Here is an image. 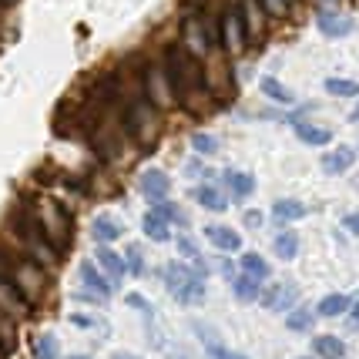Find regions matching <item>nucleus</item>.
Masks as SVG:
<instances>
[{
	"instance_id": "f257e3e1",
	"label": "nucleus",
	"mask_w": 359,
	"mask_h": 359,
	"mask_svg": "<svg viewBox=\"0 0 359 359\" xmlns=\"http://www.w3.org/2000/svg\"><path fill=\"white\" fill-rule=\"evenodd\" d=\"M165 78H168V88H172L175 97L182 104H188L191 91L202 84V67H198L195 54L188 47L172 44V47H165Z\"/></svg>"
},
{
	"instance_id": "f03ea898",
	"label": "nucleus",
	"mask_w": 359,
	"mask_h": 359,
	"mask_svg": "<svg viewBox=\"0 0 359 359\" xmlns=\"http://www.w3.org/2000/svg\"><path fill=\"white\" fill-rule=\"evenodd\" d=\"M165 285H168V292H172L178 302H202L205 296V276L198 269H188L185 262H168L165 269Z\"/></svg>"
},
{
	"instance_id": "7ed1b4c3",
	"label": "nucleus",
	"mask_w": 359,
	"mask_h": 359,
	"mask_svg": "<svg viewBox=\"0 0 359 359\" xmlns=\"http://www.w3.org/2000/svg\"><path fill=\"white\" fill-rule=\"evenodd\" d=\"M11 282H14L17 289H20V296L27 299L31 306H34V302H37L41 296H44V272H41V266H37L34 259H24V262L14 269Z\"/></svg>"
},
{
	"instance_id": "20e7f679",
	"label": "nucleus",
	"mask_w": 359,
	"mask_h": 359,
	"mask_svg": "<svg viewBox=\"0 0 359 359\" xmlns=\"http://www.w3.org/2000/svg\"><path fill=\"white\" fill-rule=\"evenodd\" d=\"M155 111L148 108V101H135V104H128L125 111V131L131 135L135 141H148L155 135Z\"/></svg>"
},
{
	"instance_id": "39448f33",
	"label": "nucleus",
	"mask_w": 359,
	"mask_h": 359,
	"mask_svg": "<svg viewBox=\"0 0 359 359\" xmlns=\"http://www.w3.org/2000/svg\"><path fill=\"white\" fill-rule=\"evenodd\" d=\"M245 44H249V34H245L242 14L238 11H225V17H222V47L229 54H238Z\"/></svg>"
},
{
	"instance_id": "423d86ee",
	"label": "nucleus",
	"mask_w": 359,
	"mask_h": 359,
	"mask_svg": "<svg viewBox=\"0 0 359 359\" xmlns=\"http://www.w3.org/2000/svg\"><path fill=\"white\" fill-rule=\"evenodd\" d=\"M0 313H7L11 319H24L31 313V302L20 296V289L11 279H4V276H0Z\"/></svg>"
},
{
	"instance_id": "0eeeda50",
	"label": "nucleus",
	"mask_w": 359,
	"mask_h": 359,
	"mask_svg": "<svg viewBox=\"0 0 359 359\" xmlns=\"http://www.w3.org/2000/svg\"><path fill=\"white\" fill-rule=\"evenodd\" d=\"M299 299V289L296 285H272L262 292V306L272 309V313H292V306H296Z\"/></svg>"
},
{
	"instance_id": "6e6552de",
	"label": "nucleus",
	"mask_w": 359,
	"mask_h": 359,
	"mask_svg": "<svg viewBox=\"0 0 359 359\" xmlns=\"http://www.w3.org/2000/svg\"><path fill=\"white\" fill-rule=\"evenodd\" d=\"M168 175L161 172V168H148V172H141V191L151 198V202H165L168 198Z\"/></svg>"
},
{
	"instance_id": "1a4fd4ad",
	"label": "nucleus",
	"mask_w": 359,
	"mask_h": 359,
	"mask_svg": "<svg viewBox=\"0 0 359 359\" xmlns=\"http://www.w3.org/2000/svg\"><path fill=\"white\" fill-rule=\"evenodd\" d=\"M353 165H356V148H346V144L323 155V172L326 175H346Z\"/></svg>"
},
{
	"instance_id": "9d476101",
	"label": "nucleus",
	"mask_w": 359,
	"mask_h": 359,
	"mask_svg": "<svg viewBox=\"0 0 359 359\" xmlns=\"http://www.w3.org/2000/svg\"><path fill=\"white\" fill-rule=\"evenodd\" d=\"M205 238L222 252H238L242 249V235L229 229V225H205Z\"/></svg>"
},
{
	"instance_id": "9b49d317",
	"label": "nucleus",
	"mask_w": 359,
	"mask_h": 359,
	"mask_svg": "<svg viewBox=\"0 0 359 359\" xmlns=\"http://www.w3.org/2000/svg\"><path fill=\"white\" fill-rule=\"evenodd\" d=\"M94 262H97V266L108 272L111 282H121V279L128 276V262H125V259H121V255H118L114 249H108V245H101V249L94 252Z\"/></svg>"
},
{
	"instance_id": "f8f14e48",
	"label": "nucleus",
	"mask_w": 359,
	"mask_h": 359,
	"mask_svg": "<svg viewBox=\"0 0 359 359\" xmlns=\"http://www.w3.org/2000/svg\"><path fill=\"white\" fill-rule=\"evenodd\" d=\"M316 24H319V31L326 34V37H346V34H353V20L346 14H336V11H323V14L316 17Z\"/></svg>"
},
{
	"instance_id": "ddd939ff",
	"label": "nucleus",
	"mask_w": 359,
	"mask_h": 359,
	"mask_svg": "<svg viewBox=\"0 0 359 359\" xmlns=\"http://www.w3.org/2000/svg\"><path fill=\"white\" fill-rule=\"evenodd\" d=\"M296 135L302 144H313V148H323L332 141V131L323 125H313V121H296Z\"/></svg>"
},
{
	"instance_id": "4468645a",
	"label": "nucleus",
	"mask_w": 359,
	"mask_h": 359,
	"mask_svg": "<svg viewBox=\"0 0 359 359\" xmlns=\"http://www.w3.org/2000/svg\"><path fill=\"white\" fill-rule=\"evenodd\" d=\"M121 222L111 219V215H97V219L91 222V235L101 242V245H108V242H114V238H121Z\"/></svg>"
},
{
	"instance_id": "2eb2a0df",
	"label": "nucleus",
	"mask_w": 359,
	"mask_h": 359,
	"mask_svg": "<svg viewBox=\"0 0 359 359\" xmlns=\"http://www.w3.org/2000/svg\"><path fill=\"white\" fill-rule=\"evenodd\" d=\"M272 215L279 222H299L309 215V205L299 202V198H279V202L272 205Z\"/></svg>"
},
{
	"instance_id": "dca6fc26",
	"label": "nucleus",
	"mask_w": 359,
	"mask_h": 359,
	"mask_svg": "<svg viewBox=\"0 0 359 359\" xmlns=\"http://www.w3.org/2000/svg\"><path fill=\"white\" fill-rule=\"evenodd\" d=\"M349 309H353V299L343 296V292H332V296L319 299V306H316V313L326 316V319H336V316L349 313Z\"/></svg>"
},
{
	"instance_id": "f3484780",
	"label": "nucleus",
	"mask_w": 359,
	"mask_h": 359,
	"mask_svg": "<svg viewBox=\"0 0 359 359\" xmlns=\"http://www.w3.org/2000/svg\"><path fill=\"white\" fill-rule=\"evenodd\" d=\"M81 279H84V285H88V289H94L101 299L111 296V282L101 276V269L94 266V262H81Z\"/></svg>"
},
{
	"instance_id": "a211bd4d",
	"label": "nucleus",
	"mask_w": 359,
	"mask_h": 359,
	"mask_svg": "<svg viewBox=\"0 0 359 359\" xmlns=\"http://www.w3.org/2000/svg\"><path fill=\"white\" fill-rule=\"evenodd\" d=\"M313 353L323 359H343L346 356V346L339 336H316L313 339Z\"/></svg>"
},
{
	"instance_id": "6ab92c4d",
	"label": "nucleus",
	"mask_w": 359,
	"mask_h": 359,
	"mask_svg": "<svg viewBox=\"0 0 359 359\" xmlns=\"http://www.w3.org/2000/svg\"><path fill=\"white\" fill-rule=\"evenodd\" d=\"M195 202L202 205V208H208V212H225V208H229L225 195H222L219 188H212V185H198V188H195Z\"/></svg>"
},
{
	"instance_id": "aec40b11",
	"label": "nucleus",
	"mask_w": 359,
	"mask_h": 359,
	"mask_svg": "<svg viewBox=\"0 0 359 359\" xmlns=\"http://www.w3.org/2000/svg\"><path fill=\"white\" fill-rule=\"evenodd\" d=\"M272 249H276V255H279L282 262H292L299 255V235L292 232V229H285V232L276 235V242H272Z\"/></svg>"
},
{
	"instance_id": "412c9836",
	"label": "nucleus",
	"mask_w": 359,
	"mask_h": 359,
	"mask_svg": "<svg viewBox=\"0 0 359 359\" xmlns=\"http://www.w3.org/2000/svg\"><path fill=\"white\" fill-rule=\"evenodd\" d=\"M232 289H235V296L242 299V302H255V299H262V282L252 279V276H245V272L232 279Z\"/></svg>"
},
{
	"instance_id": "4be33fe9",
	"label": "nucleus",
	"mask_w": 359,
	"mask_h": 359,
	"mask_svg": "<svg viewBox=\"0 0 359 359\" xmlns=\"http://www.w3.org/2000/svg\"><path fill=\"white\" fill-rule=\"evenodd\" d=\"M259 88H262V94H266L269 101H276V104H292V101H296V94L289 91L279 78H262Z\"/></svg>"
},
{
	"instance_id": "5701e85b",
	"label": "nucleus",
	"mask_w": 359,
	"mask_h": 359,
	"mask_svg": "<svg viewBox=\"0 0 359 359\" xmlns=\"http://www.w3.org/2000/svg\"><path fill=\"white\" fill-rule=\"evenodd\" d=\"M225 185H229V191L235 198H249L255 191V178L249 172H225Z\"/></svg>"
},
{
	"instance_id": "b1692460",
	"label": "nucleus",
	"mask_w": 359,
	"mask_h": 359,
	"mask_svg": "<svg viewBox=\"0 0 359 359\" xmlns=\"http://www.w3.org/2000/svg\"><path fill=\"white\" fill-rule=\"evenodd\" d=\"M238 14H242V24H245V34H249V41H252L255 34L262 31V4H255V0H245Z\"/></svg>"
},
{
	"instance_id": "393cba45",
	"label": "nucleus",
	"mask_w": 359,
	"mask_h": 359,
	"mask_svg": "<svg viewBox=\"0 0 359 359\" xmlns=\"http://www.w3.org/2000/svg\"><path fill=\"white\" fill-rule=\"evenodd\" d=\"M141 225H144V235H148L151 242H168V238H172V232H168V222L161 219L158 212H148Z\"/></svg>"
},
{
	"instance_id": "a878e982",
	"label": "nucleus",
	"mask_w": 359,
	"mask_h": 359,
	"mask_svg": "<svg viewBox=\"0 0 359 359\" xmlns=\"http://www.w3.org/2000/svg\"><path fill=\"white\" fill-rule=\"evenodd\" d=\"M242 272L252 276V279L266 282L269 279V262L259 255V252H245V255H242Z\"/></svg>"
},
{
	"instance_id": "bb28decb",
	"label": "nucleus",
	"mask_w": 359,
	"mask_h": 359,
	"mask_svg": "<svg viewBox=\"0 0 359 359\" xmlns=\"http://www.w3.org/2000/svg\"><path fill=\"white\" fill-rule=\"evenodd\" d=\"M144 84H148V94H151V101H155V104H168V101H172V97H168V94H172V88H165V84H161V74H158V71H151V67H148Z\"/></svg>"
},
{
	"instance_id": "cd10ccee",
	"label": "nucleus",
	"mask_w": 359,
	"mask_h": 359,
	"mask_svg": "<svg viewBox=\"0 0 359 359\" xmlns=\"http://www.w3.org/2000/svg\"><path fill=\"white\" fill-rule=\"evenodd\" d=\"M313 319H316L313 309L299 306V309H292V313L285 316V326L292 329V332H309V329H313Z\"/></svg>"
},
{
	"instance_id": "c85d7f7f",
	"label": "nucleus",
	"mask_w": 359,
	"mask_h": 359,
	"mask_svg": "<svg viewBox=\"0 0 359 359\" xmlns=\"http://www.w3.org/2000/svg\"><path fill=\"white\" fill-rule=\"evenodd\" d=\"M326 94H332V97H359V84L349 78H326Z\"/></svg>"
},
{
	"instance_id": "c756f323",
	"label": "nucleus",
	"mask_w": 359,
	"mask_h": 359,
	"mask_svg": "<svg viewBox=\"0 0 359 359\" xmlns=\"http://www.w3.org/2000/svg\"><path fill=\"white\" fill-rule=\"evenodd\" d=\"M17 346V326H14V319L7 313H0V349L4 353H11Z\"/></svg>"
},
{
	"instance_id": "7c9ffc66",
	"label": "nucleus",
	"mask_w": 359,
	"mask_h": 359,
	"mask_svg": "<svg viewBox=\"0 0 359 359\" xmlns=\"http://www.w3.org/2000/svg\"><path fill=\"white\" fill-rule=\"evenodd\" d=\"M34 356L37 359H57V339H54L50 332H41V336L34 339Z\"/></svg>"
},
{
	"instance_id": "2f4dec72",
	"label": "nucleus",
	"mask_w": 359,
	"mask_h": 359,
	"mask_svg": "<svg viewBox=\"0 0 359 359\" xmlns=\"http://www.w3.org/2000/svg\"><path fill=\"white\" fill-rule=\"evenodd\" d=\"M191 148H195V155H215L219 151V141L212 138V135H205V131H198V135H191Z\"/></svg>"
},
{
	"instance_id": "473e14b6",
	"label": "nucleus",
	"mask_w": 359,
	"mask_h": 359,
	"mask_svg": "<svg viewBox=\"0 0 359 359\" xmlns=\"http://www.w3.org/2000/svg\"><path fill=\"white\" fill-rule=\"evenodd\" d=\"M262 4V11H266L269 17H285L289 14V0H259Z\"/></svg>"
},
{
	"instance_id": "72a5a7b5",
	"label": "nucleus",
	"mask_w": 359,
	"mask_h": 359,
	"mask_svg": "<svg viewBox=\"0 0 359 359\" xmlns=\"http://www.w3.org/2000/svg\"><path fill=\"white\" fill-rule=\"evenodd\" d=\"M208 356L212 359H245V356H238V353H232V349H225L222 343H215V339H208Z\"/></svg>"
},
{
	"instance_id": "f704fd0d",
	"label": "nucleus",
	"mask_w": 359,
	"mask_h": 359,
	"mask_svg": "<svg viewBox=\"0 0 359 359\" xmlns=\"http://www.w3.org/2000/svg\"><path fill=\"white\" fill-rule=\"evenodd\" d=\"M128 272H135V276H141V272H144V262H141V249H138V245H131V249H128Z\"/></svg>"
},
{
	"instance_id": "c9c22d12",
	"label": "nucleus",
	"mask_w": 359,
	"mask_h": 359,
	"mask_svg": "<svg viewBox=\"0 0 359 359\" xmlns=\"http://www.w3.org/2000/svg\"><path fill=\"white\" fill-rule=\"evenodd\" d=\"M74 326H84V329H97V332H108V326L101 319H91V316H71Z\"/></svg>"
},
{
	"instance_id": "e433bc0d",
	"label": "nucleus",
	"mask_w": 359,
	"mask_h": 359,
	"mask_svg": "<svg viewBox=\"0 0 359 359\" xmlns=\"http://www.w3.org/2000/svg\"><path fill=\"white\" fill-rule=\"evenodd\" d=\"M128 306H135V309H141L144 316H151V302H148V299H141L138 292H131V296H128Z\"/></svg>"
},
{
	"instance_id": "4c0bfd02",
	"label": "nucleus",
	"mask_w": 359,
	"mask_h": 359,
	"mask_svg": "<svg viewBox=\"0 0 359 359\" xmlns=\"http://www.w3.org/2000/svg\"><path fill=\"white\" fill-rule=\"evenodd\" d=\"M343 229H349L353 235H359V212H353V215H346V219H343Z\"/></svg>"
},
{
	"instance_id": "58836bf2",
	"label": "nucleus",
	"mask_w": 359,
	"mask_h": 359,
	"mask_svg": "<svg viewBox=\"0 0 359 359\" xmlns=\"http://www.w3.org/2000/svg\"><path fill=\"white\" fill-rule=\"evenodd\" d=\"M245 225H249V229H259V225H262V212H245Z\"/></svg>"
},
{
	"instance_id": "ea45409f",
	"label": "nucleus",
	"mask_w": 359,
	"mask_h": 359,
	"mask_svg": "<svg viewBox=\"0 0 359 359\" xmlns=\"http://www.w3.org/2000/svg\"><path fill=\"white\" fill-rule=\"evenodd\" d=\"M111 359H141V356H135V353H114Z\"/></svg>"
},
{
	"instance_id": "a19ab883",
	"label": "nucleus",
	"mask_w": 359,
	"mask_h": 359,
	"mask_svg": "<svg viewBox=\"0 0 359 359\" xmlns=\"http://www.w3.org/2000/svg\"><path fill=\"white\" fill-rule=\"evenodd\" d=\"M349 121H359V104H356V111H353V114H349Z\"/></svg>"
},
{
	"instance_id": "79ce46f5",
	"label": "nucleus",
	"mask_w": 359,
	"mask_h": 359,
	"mask_svg": "<svg viewBox=\"0 0 359 359\" xmlns=\"http://www.w3.org/2000/svg\"><path fill=\"white\" fill-rule=\"evenodd\" d=\"M353 319H356V323H359V302H356V306H353Z\"/></svg>"
},
{
	"instance_id": "37998d69",
	"label": "nucleus",
	"mask_w": 359,
	"mask_h": 359,
	"mask_svg": "<svg viewBox=\"0 0 359 359\" xmlns=\"http://www.w3.org/2000/svg\"><path fill=\"white\" fill-rule=\"evenodd\" d=\"M67 359H91V356H81V353H78V356H67Z\"/></svg>"
},
{
	"instance_id": "c03bdc74",
	"label": "nucleus",
	"mask_w": 359,
	"mask_h": 359,
	"mask_svg": "<svg viewBox=\"0 0 359 359\" xmlns=\"http://www.w3.org/2000/svg\"><path fill=\"white\" fill-rule=\"evenodd\" d=\"M4 356H7V353H4V349H0V359H4Z\"/></svg>"
},
{
	"instance_id": "a18cd8bd",
	"label": "nucleus",
	"mask_w": 359,
	"mask_h": 359,
	"mask_svg": "<svg viewBox=\"0 0 359 359\" xmlns=\"http://www.w3.org/2000/svg\"><path fill=\"white\" fill-rule=\"evenodd\" d=\"M299 359H313V356H299Z\"/></svg>"
},
{
	"instance_id": "49530a36",
	"label": "nucleus",
	"mask_w": 359,
	"mask_h": 359,
	"mask_svg": "<svg viewBox=\"0 0 359 359\" xmlns=\"http://www.w3.org/2000/svg\"><path fill=\"white\" fill-rule=\"evenodd\" d=\"M0 4H4V0H0Z\"/></svg>"
}]
</instances>
